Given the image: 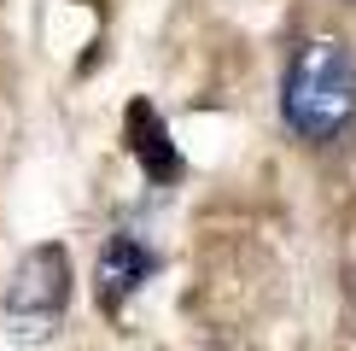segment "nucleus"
I'll list each match as a JSON object with an SVG mask.
<instances>
[{
  "mask_svg": "<svg viewBox=\"0 0 356 351\" xmlns=\"http://www.w3.org/2000/svg\"><path fill=\"white\" fill-rule=\"evenodd\" d=\"M280 111H286L292 135L304 141H339L356 123V58L345 41L316 36L292 53L286 88H280Z\"/></svg>",
  "mask_w": 356,
  "mask_h": 351,
  "instance_id": "obj_1",
  "label": "nucleus"
},
{
  "mask_svg": "<svg viewBox=\"0 0 356 351\" xmlns=\"http://www.w3.org/2000/svg\"><path fill=\"white\" fill-rule=\"evenodd\" d=\"M70 304V258L65 246H35L6 281V322L18 340H47Z\"/></svg>",
  "mask_w": 356,
  "mask_h": 351,
  "instance_id": "obj_2",
  "label": "nucleus"
},
{
  "mask_svg": "<svg viewBox=\"0 0 356 351\" xmlns=\"http://www.w3.org/2000/svg\"><path fill=\"white\" fill-rule=\"evenodd\" d=\"M152 270H158V252L140 240V234H111L106 246H99V263H94V299H99V311H123L135 292L152 281Z\"/></svg>",
  "mask_w": 356,
  "mask_h": 351,
  "instance_id": "obj_3",
  "label": "nucleus"
},
{
  "mask_svg": "<svg viewBox=\"0 0 356 351\" xmlns=\"http://www.w3.org/2000/svg\"><path fill=\"white\" fill-rule=\"evenodd\" d=\"M123 141H129V153L140 158L146 182H158V187L181 182V153H175V141H170L164 117L146 106V100H135V106H129V117H123Z\"/></svg>",
  "mask_w": 356,
  "mask_h": 351,
  "instance_id": "obj_4",
  "label": "nucleus"
}]
</instances>
